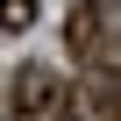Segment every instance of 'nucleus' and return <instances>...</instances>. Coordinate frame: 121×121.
<instances>
[{
  "instance_id": "1",
  "label": "nucleus",
  "mask_w": 121,
  "mask_h": 121,
  "mask_svg": "<svg viewBox=\"0 0 121 121\" xmlns=\"http://www.w3.org/2000/svg\"><path fill=\"white\" fill-rule=\"evenodd\" d=\"M57 100H64V86H57L50 71H36V64H29V71L14 78V114L43 121V114H57Z\"/></svg>"
},
{
  "instance_id": "2",
  "label": "nucleus",
  "mask_w": 121,
  "mask_h": 121,
  "mask_svg": "<svg viewBox=\"0 0 121 121\" xmlns=\"http://www.w3.org/2000/svg\"><path fill=\"white\" fill-rule=\"evenodd\" d=\"M100 0H93V7H71V22H64V36H71V50L78 57H100Z\"/></svg>"
},
{
  "instance_id": "3",
  "label": "nucleus",
  "mask_w": 121,
  "mask_h": 121,
  "mask_svg": "<svg viewBox=\"0 0 121 121\" xmlns=\"http://www.w3.org/2000/svg\"><path fill=\"white\" fill-rule=\"evenodd\" d=\"M29 22H36V0H0V29H14V36H22Z\"/></svg>"
},
{
  "instance_id": "4",
  "label": "nucleus",
  "mask_w": 121,
  "mask_h": 121,
  "mask_svg": "<svg viewBox=\"0 0 121 121\" xmlns=\"http://www.w3.org/2000/svg\"><path fill=\"white\" fill-rule=\"evenodd\" d=\"M100 7H121V0H100Z\"/></svg>"
}]
</instances>
